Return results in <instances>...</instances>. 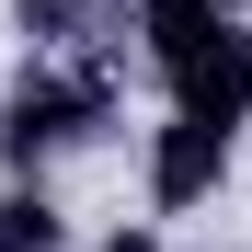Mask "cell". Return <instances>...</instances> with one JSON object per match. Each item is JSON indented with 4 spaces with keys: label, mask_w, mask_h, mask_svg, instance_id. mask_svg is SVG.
<instances>
[{
    "label": "cell",
    "mask_w": 252,
    "mask_h": 252,
    "mask_svg": "<svg viewBox=\"0 0 252 252\" xmlns=\"http://www.w3.org/2000/svg\"><path fill=\"white\" fill-rule=\"evenodd\" d=\"M229 149H241L229 126L160 115V126H149V160H138V172H149V218H195V206L229 184Z\"/></svg>",
    "instance_id": "cell-2"
},
{
    "label": "cell",
    "mask_w": 252,
    "mask_h": 252,
    "mask_svg": "<svg viewBox=\"0 0 252 252\" xmlns=\"http://www.w3.org/2000/svg\"><path fill=\"white\" fill-rule=\"evenodd\" d=\"M160 92H172V115H195V126H252V23H218L195 58H172L160 69Z\"/></svg>",
    "instance_id": "cell-3"
},
{
    "label": "cell",
    "mask_w": 252,
    "mask_h": 252,
    "mask_svg": "<svg viewBox=\"0 0 252 252\" xmlns=\"http://www.w3.org/2000/svg\"><path fill=\"white\" fill-rule=\"evenodd\" d=\"M0 252H69V206L46 184H12L0 195Z\"/></svg>",
    "instance_id": "cell-5"
},
{
    "label": "cell",
    "mask_w": 252,
    "mask_h": 252,
    "mask_svg": "<svg viewBox=\"0 0 252 252\" xmlns=\"http://www.w3.org/2000/svg\"><path fill=\"white\" fill-rule=\"evenodd\" d=\"M103 126V80H80V69H58V58H34L23 69V92L0 103V160H12V184H46V160L69 149V138H92Z\"/></svg>",
    "instance_id": "cell-1"
},
{
    "label": "cell",
    "mask_w": 252,
    "mask_h": 252,
    "mask_svg": "<svg viewBox=\"0 0 252 252\" xmlns=\"http://www.w3.org/2000/svg\"><path fill=\"white\" fill-rule=\"evenodd\" d=\"M218 23H241V0H138V12H126V34H138V58H149V69L195 58Z\"/></svg>",
    "instance_id": "cell-4"
},
{
    "label": "cell",
    "mask_w": 252,
    "mask_h": 252,
    "mask_svg": "<svg viewBox=\"0 0 252 252\" xmlns=\"http://www.w3.org/2000/svg\"><path fill=\"white\" fill-rule=\"evenodd\" d=\"M92 252H160V229H149V218H126V229H103Z\"/></svg>",
    "instance_id": "cell-6"
}]
</instances>
